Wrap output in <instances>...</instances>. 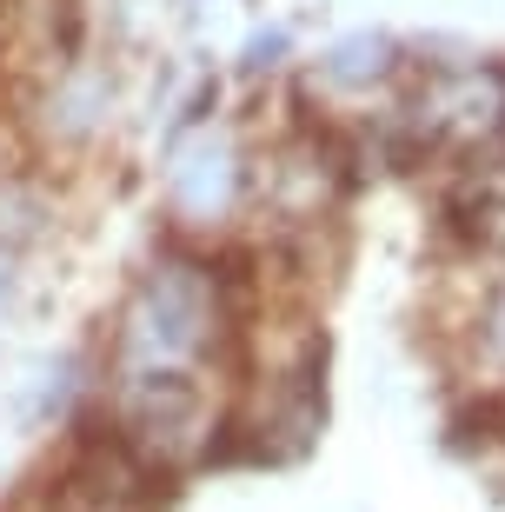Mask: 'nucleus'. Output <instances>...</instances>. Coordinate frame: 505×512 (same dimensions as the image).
Segmentation results:
<instances>
[{"instance_id": "obj_2", "label": "nucleus", "mask_w": 505, "mask_h": 512, "mask_svg": "<svg viewBox=\"0 0 505 512\" xmlns=\"http://www.w3.org/2000/svg\"><path fill=\"white\" fill-rule=\"evenodd\" d=\"M253 167H260L253 107H226L206 127L160 140V167H153L160 240L206 247V253L246 247L253 240Z\"/></svg>"}, {"instance_id": "obj_3", "label": "nucleus", "mask_w": 505, "mask_h": 512, "mask_svg": "<svg viewBox=\"0 0 505 512\" xmlns=\"http://www.w3.org/2000/svg\"><path fill=\"white\" fill-rule=\"evenodd\" d=\"M0 120L14 133V147L54 180H80L113 153V133L127 120V80L113 67V54L80 47L74 60H60L47 74L20 80L0 94Z\"/></svg>"}, {"instance_id": "obj_5", "label": "nucleus", "mask_w": 505, "mask_h": 512, "mask_svg": "<svg viewBox=\"0 0 505 512\" xmlns=\"http://www.w3.org/2000/svg\"><path fill=\"white\" fill-rule=\"evenodd\" d=\"M27 293H34V253L0 247V326L27 306Z\"/></svg>"}, {"instance_id": "obj_1", "label": "nucleus", "mask_w": 505, "mask_h": 512, "mask_svg": "<svg viewBox=\"0 0 505 512\" xmlns=\"http://www.w3.org/2000/svg\"><path fill=\"white\" fill-rule=\"evenodd\" d=\"M260 300L253 247L206 253L160 240L127 266L120 293L100 313L94 426L127 446L160 486L233 459L240 406V346Z\"/></svg>"}, {"instance_id": "obj_4", "label": "nucleus", "mask_w": 505, "mask_h": 512, "mask_svg": "<svg viewBox=\"0 0 505 512\" xmlns=\"http://www.w3.org/2000/svg\"><path fill=\"white\" fill-rule=\"evenodd\" d=\"M432 346L459 406L505 399V253H446L432 280Z\"/></svg>"}]
</instances>
